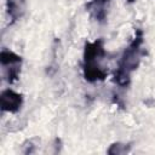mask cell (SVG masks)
<instances>
[{
	"instance_id": "obj_3",
	"label": "cell",
	"mask_w": 155,
	"mask_h": 155,
	"mask_svg": "<svg viewBox=\"0 0 155 155\" xmlns=\"http://www.w3.org/2000/svg\"><path fill=\"white\" fill-rule=\"evenodd\" d=\"M0 63L8 84H13L19 79L22 68V57L13 51L4 48L0 52Z\"/></svg>"
},
{
	"instance_id": "obj_6",
	"label": "cell",
	"mask_w": 155,
	"mask_h": 155,
	"mask_svg": "<svg viewBox=\"0 0 155 155\" xmlns=\"http://www.w3.org/2000/svg\"><path fill=\"white\" fill-rule=\"evenodd\" d=\"M7 15L11 19V23L22 18L25 12V2L24 0H7Z\"/></svg>"
},
{
	"instance_id": "obj_4",
	"label": "cell",
	"mask_w": 155,
	"mask_h": 155,
	"mask_svg": "<svg viewBox=\"0 0 155 155\" xmlns=\"http://www.w3.org/2000/svg\"><path fill=\"white\" fill-rule=\"evenodd\" d=\"M0 105L2 111L18 113L23 105V96L11 88H6L0 94Z\"/></svg>"
},
{
	"instance_id": "obj_1",
	"label": "cell",
	"mask_w": 155,
	"mask_h": 155,
	"mask_svg": "<svg viewBox=\"0 0 155 155\" xmlns=\"http://www.w3.org/2000/svg\"><path fill=\"white\" fill-rule=\"evenodd\" d=\"M143 31L142 29H137L134 38L124 50L117 64V69L114 74V81L120 87H127L130 85L132 73L139 67L143 56Z\"/></svg>"
},
{
	"instance_id": "obj_7",
	"label": "cell",
	"mask_w": 155,
	"mask_h": 155,
	"mask_svg": "<svg viewBox=\"0 0 155 155\" xmlns=\"http://www.w3.org/2000/svg\"><path fill=\"white\" fill-rule=\"evenodd\" d=\"M127 151H128V149L126 148V145L120 144V143L113 144V145L109 148V150H108L109 154H124V153H127Z\"/></svg>"
},
{
	"instance_id": "obj_5",
	"label": "cell",
	"mask_w": 155,
	"mask_h": 155,
	"mask_svg": "<svg viewBox=\"0 0 155 155\" xmlns=\"http://www.w3.org/2000/svg\"><path fill=\"white\" fill-rule=\"evenodd\" d=\"M109 4H110V0H91L86 5V8L94 21L103 23L108 17Z\"/></svg>"
},
{
	"instance_id": "obj_2",
	"label": "cell",
	"mask_w": 155,
	"mask_h": 155,
	"mask_svg": "<svg viewBox=\"0 0 155 155\" xmlns=\"http://www.w3.org/2000/svg\"><path fill=\"white\" fill-rule=\"evenodd\" d=\"M104 58H105V50L102 39H97L94 41H88L85 44L82 71L86 81L97 82L107 78L108 70L103 64Z\"/></svg>"
},
{
	"instance_id": "obj_8",
	"label": "cell",
	"mask_w": 155,
	"mask_h": 155,
	"mask_svg": "<svg viewBox=\"0 0 155 155\" xmlns=\"http://www.w3.org/2000/svg\"><path fill=\"white\" fill-rule=\"evenodd\" d=\"M126 1H127V2H134L136 0H126Z\"/></svg>"
}]
</instances>
